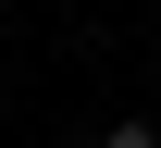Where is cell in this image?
Returning a JSON list of instances; mask_svg holds the SVG:
<instances>
[{
	"label": "cell",
	"mask_w": 161,
	"mask_h": 148,
	"mask_svg": "<svg viewBox=\"0 0 161 148\" xmlns=\"http://www.w3.org/2000/svg\"><path fill=\"white\" fill-rule=\"evenodd\" d=\"M99 148H161V124H112V136H99Z\"/></svg>",
	"instance_id": "6da1fadb"
}]
</instances>
